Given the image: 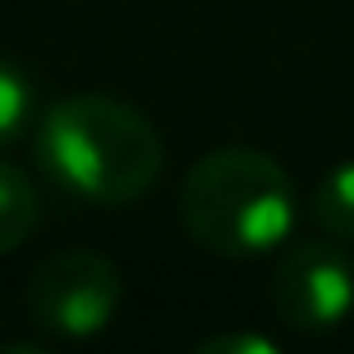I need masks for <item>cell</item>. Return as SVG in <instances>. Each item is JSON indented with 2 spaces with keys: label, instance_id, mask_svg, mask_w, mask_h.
I'll return each mask as SVG.
<instances>
[{
  "label": "cell",
  "instance_id": "obj_8",
  "mask_svg": "<svg viewBox=\"0 0 354 354\" xmlns=\"http://www.w3.org/2000/svg\"><path fill=\"white\" fill-rule=\"evenodd\" d=\"M199 354H272V339L262 335H214L199 344Z\"/></svg>",
  "mask_w": 354,
  "mask_h": 354
},
{
  "label": "cell",
  "instance_id": "obj_4",
  "mask_svg": "<svg viewBox=\"0 0 354 354\" xmlns=\"http://www.w3.org/2000/svg\"><path fill=\"white\" fill-rule=\"evenodd\" d=\"M272 306L291 330H335L354 310V267L335 248V238H310L286 248L272 277Z\"/></svg>",
  "mask_w": 354,
  "mask_h": 354
},
{
  "label": "cell",
  "instance_id": "obj_6",
  "mask_svg": "<svg viewBox=\"0 0 354 354\" xmlns=\"http://www.w3.org/2000/svg\"><path fill=\"white\" fill-rule=\"evenodd\" d=\"M310 218L320 223L325 238L354 243V160L335 165V170L315 185V194H310Z\"/></svg>",
  "mask_w": 354,
  "mask_h": 354
},
{
  "label": "cell",
  "instance_id": "obj_3",
  "mask_svg": "<svg viewBox=\"0 0 354 354\" xmlns=\"http://www.w3.org/2000/svg\"><path fill=\"white\" fill-rule=\"evenodd\" d=\"M25 301L44 330L64 339H88L112 325L122 306V272L102 252H59L35 267Z\"/></svg>",
  "mask_w": 354,
  "mask_h": 354
},
{
  "label": "cell",
  "instance_id": "obj_7",
  "mask_svg": "<svg viewBox=\"0 0 354 354\" xmlns=\"http://www.w3.org/2000/svg\"><path fill=\"white\" fill-rule=\"evenodd\" d=\"M30 112H35V93H30V78L10 64H0V146L15 141L25 127H30Z\"/></svg>",
  "mask_w": 354,
  "mask_h": 354
},
{
  "label": "cell",
  "instance_id": "obj_1",
  "mask_svg": "<svg viewBox=\"0 0 354 354\" xmlns=\"http://www.w3.org/2000/svg\"><path fill=\"white\" fill-rule=\"evenodd\" d=\"M35 156L54 175V185L88 204H131L156 185L165 141L136 107L83 93L49 107L35 131Z\"/></svg>",
  "mask_w": 354,
  "mask_h": 354
},
{
  "label": "cell",
  "instance_id": "obj_2",
  "mask_svg": "<svg viewBox=\"0 0 354 354\" xmlns=\"http://www.w3.org/2000/svg\"><path fill=\"white\" fill-rule=\"evenodd\" d=\"M180 223L199 248L218 257L272 252L296 223L291 175L252 146L209 151L180 185Z\"/></svg>",
  "mask_w": 354,
  "mask_h": 354
},
{
  "label": "cell",
  "instance_id": "obj_5",
  "mask_svg": "<svg viewBox=\"0 0 354 354\" xmlns=\"http://www.w3.org/2000/svg\"><path fill=\"white\" fill-rule=\"evenodd\" d=\"M35 223H39V194H35L30 175L0 160V257L15 252Z\"/></svg>",
  "mask_w": 354,
  "mask_h": 354
}]
</instances>
